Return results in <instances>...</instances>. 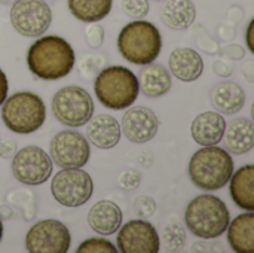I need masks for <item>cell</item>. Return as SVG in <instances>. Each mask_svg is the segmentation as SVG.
<instances>
[{"mask_svg":"<svg viewBox=\"0 0 254 253\" xmlns=\"http://www.w3.org/2000/svg\"><path fill=\"white\" fill-rule=\"evenodd\" d=\"M74 51L60 36H43L31 43L27 51L30 72L43 81H58L67 76L74 67Z\"/></svg>","mask_w":254,"mask_h":253,"instance_id":"cell-1","label":"cell"},{"mask_svg":"<svg viewBox=\"0 0 254 253\" xmlns=\"http://www.w3.org/2000/svg\"><path fill=\"white\" fill-rule=\"evenodd\" d=\"M189 177L192 183L202 191L222 189L234 173V160L231 154L217 146H202L189 161Z\"/></svg>","mask_w":254,"mask_h":253,"instance_id":"cell-2","label":"cell"},{"mask_svg":"<svg viewBox=\"0 0 254 253\" xmlns=\"http://www.w3.org/2000/svg\"><path fill=\"white\" fill-rule=\"evenodd\" d=\"M185 222L195 237L214 240L226 231L231 222V215L226 204L219 197L201 194L188 204Z\"/></svg>","mask_w":254,"mask_h":253,"instance_id":"cell-3","label":"cell"},{"mask_svg":"<svg viewBox=\"0 0 254 253\" xmlns=\"http://www.w3.org/2000/svg\"><path fill=\"white\" fill-rule=\"evenodd\" d=\"M119 54L129 63L146 66L153 63L162 49V36L158 27L144 19L127 24L118 36Z\"/></svg>","mask_w":254,"mask_h":253,"instance_id":"cell-4","label":"cell"},{"mask_svg":"<svg viewBox=\"0 0 254 253\" xmlns=\"http://www.w3.org/2000/svg\"><path fill=\"white\" fill-rule=\"evenodd\" d=\"M98 101L113 110H122L135 103L140 86L137 76L124 66H109L103 69L94 82Z\"/></svg>","mask_w":254,"mask_h":253,"instance_id":"cell-5","label":"cell"},{"mask_svg":"<svg viewBox=\"0 0 254 253\" xmlns=\"http://www.w3.org/2000/svg\"><path fill=\"white\" fill-rule=\"evenodd\" d=\"M1 107V121L16 134L37 131L46 119V106L40 95L31 91H18L6 97Z\"/></svg>","mask_w":254,"mask_h":253,"instance_id":"cell-6","label":"cell"},{"mask_svg":"<svg viewBox=\"0 0 254 253\" xmlns=\"http://www.w3.org/2000/svg\"><path fill=\"white\" fill-rule=\"evenodd\" d=\"M52 113L65 127H82L94 115L92 97L82 86H64L52 98Z\"/></svg>","mask_w":254,"mask_h":253,"instance_id":"cell-7","label":"cell"},{"mask_svg":"<svg viewBox=\"0 0 254 253\" xmlns=\"http://www.w3.org/2000/svg\"><path fill=\"white\" fill-rule=\"evenodd\" d=\"M52 197L64 207H80L92 197V177L82 169H61L51 183Z\"/></svg>","mask_w":254,"mask_h":253,"instance_id":"cell-8","label":"cell"},{"mask_svg":"<svg viewBox=\"0 0 254 253\" xmlns=\"http://www.w3.org/2000/svg\"><path fill=\"white\" fill-rule=\"evenodd\" d=\"M12 27L25 37H39L52 22V10L45 0H15L10 12Z\"/></svg>","mask_w":254,"mask_h":253,"instance_id":"cell-9","label":"cell"},{"mask_svg":"<svg viewBox=\"0 0 254 253\" xmlns=\"http://www.w3.org/2000/svg\"><path fill=\"white\" fill-rule=\"evenodd\" d=\"M12 174L24 185H42L52 174V160L42 148L25 146L13 155Z\"/></svg>","mask_w":254,"mask_h":253,"instance_id":"cell-10","label":"cell"},{"mask_svg":"<svg viewBox=\"0 0 254 253\" xmlns=\"http://www.w3.org/2000/svg\"><path fill=\"white\" fill-rule=\"evenodd\" d=\"M70 231L57 219L36 222L25 236V249L31 253H65L70 249Z\"/></svg>","mask_w":254,"mask_h":253,"instance_id":"cell-11","label":"cell"},{"mask_svg":"<svg viewBox=\"0 0 254 253\" xmlns=\"http://www.w3.org/2000/svg\"><path fill=\"white\" fill-rule=\"evenodd\" d=\"M51 157L61 169H82L91 157L89 142L76 130L60 131L51 140Z\"/></svg>","mask_w":254,"mask_h":253,"instance_id":"cell-12","label":"cell"},{"mask_svg":"<svg viewBox=\"0 0 254 253\" xmlns=\"http://www.w3.org/2000/svg\"><path fill=\"white\" fill-rule=\"evenodd\" d=\"M116 246L121 253H158L161 240L156 228L144 219H132L119 227Z\"/></svg>","mask_w":254,"mask_h":253,"instance_id":"cell-13","label":"cell"},{"mask_svg":"<svg viewBox=\"0 0 254 253\" xmlns=\"http://www.w3.org/2000/svg\"><path fill=\"white\" fill-rule=\"evenodd\" d=\"M159 128V119L153 110L144 106L131 107L124 113L121 131L132 143H146L152 140Z\"/></svg>","mask_w":254,"mask_h":253,"instance_id":"cell-14","label":"cell"},{"mask_svg":"<svg viewBox=\"0 0 254 253\" xmlns=\"http://www.w3.org/2000/svg\"><path fill=\"white\" fill-rule=\"evenodd\" d=\"M88 225L100 236H112L122 225V210L110 200L97 201L88 212Z\"/></svg>","mask_w":254,"mask_h":253,"instance_id":"cell-15","label":"cell"},{"mask_svg":"<svg viewBox=\"0 0 254 253\" xmlns=\"http://www.w3.org/2000/svg\"><path fill=\"white\" fill-rule=\"evenodd\" d=\"M88 142L100 149H112L121 140V125L112 115L100 113L86 122Z\"/></svg>","mask_w":254,"mask_h":253,"instance_id":"cell-16","label":"cell"},{"mask_svg":"<svg viewBox=\"0 0 254 253\" xmlns=\"http://www.w3.org/2000/svg\"><path fill=\"white\" fill-rule=\"evenodd\" d=\"M226 128V121L219 112H204L199 113L190 125L192 139L201 146L217 145L223 139Z\"/></svg>","mask_w":254,"mask_h":253,"instance_id":"cell-17","label":"cell"},{"mask_svg":"<svg viewBox=\"0 0 254 253\" xmlns=\"http://www.w3.org/2000/svg\"><path fill=\"white\" fill-rule=\"evenodd\" d=\"M171 73L182 82H193L204 72L202 57L192 48H176L168 58Z\"/></svg>","mask_w":254,"mask_h":253,"instance_id":"cell-18","label":"cell"},{"mask_svg":"<svg viewBox=\"0 0 254 253\" xmlns=\"http://www.w3.org/2000/svg\"><path fill=\"white\" fill-rule=\"evenodd\" d=\"M137 79L140 91L150 98H156L167 94L173 86L171 73L162 64H146V67L141 69L140 76Z\"/></svg>","mask_w":254,"mask_h":253,"instance_id":"cell-19","label":"cell"},{"mask_svg":"<svg viewBox=\"0 0 254 253\" xmlns=\"http://www.w3.org/2000/svg\"><path fill=\"white\" fill-rule=\"evenodd\" d=\"M229 194L234 203L247 212H254V166L247 164L231 176Z\"/></svg>","mask_w":254,"mask_h":253,"instance_id":"cell-20","label":"cell"},{"mask_svg":"<svg viewBox=\"0 0 254 253\" xmlns=\"http://www.w3.org/2000/svg\"><path fill=\"white\" fill-rule=\"evenodd\" d=\"M159 15L167 27L186 30L195 22L196 6L192 0H164Z\"/></svg>","mask_w":254,"mask_h":253,"instance_id":"cell-21","label":"cell"},{"mask_svg":"<svg viewBox=\"0 0 254 253\" xmlns=\"http://www.w3.org/2000/svg\"><path fill=\"white\" fill-rule=\"evenodd\" d=\"M228 242L234 252H254V213L247 212L238 215L228 225Z\"/></svg>","mask_w":254,"mask_h":253,"instance_id":"cell-22","label":"cell"},{"mask_svg":"<svg viewBox=\"0 0 254 253\" xmlns=\"http://www.w3.org/2000/svg\"><path fill=\"white\" fill-rule=\"evenodd\" d=\"M231 154L243 155L252 151L254 146L253 122L246 118H237L229 125L226 124L223 139Z\"/></svg>","mask_w":254,"mask_h":253,"instance_id":"cell-23","label":"cell"},{"mask_svg":"<svg viewBox=\"0 0 254 253\" xmlns=\"http://www.w3.org/2000/svg\"><path fill=\"white\" fill-rule=\"evenodd\" d=\"M211 104L220 113L234 115L244 107L246 92L235 82H220L211 91Z\"/></svg>","mask_w":254,"mask_h":253,"instance_id":"cell-24","label":"cell"},{"mask_svg":"<svg viewBox=\"0 0 254 253\" xmlns=\"http://www.w3.org/2000/svg\"><path fill=\"white\" fill-rule=\"evenodd\" d=\"M67 6L76 19L82 22H97L110 13L113 0H67Z\"/></svg>","mask_w":254,"mask_h":253,"instance_id":"cell-25","label":"cell"},{"mask_svg":"<svg viewBox=\"0 0 254 253\" xmlns=\"http://www.w3.org/2000/svg\"><path fill=\"white\" fill-rule=\"evenodd\" d=\"M162 243L167 252H179L186 243V231L183 225L177 221L168 222L162 231Z\"/></svg>","mask_w":254,"mask_h":253,"instance_id":"cell-26","label":"cell"},{"mask_svg":"<svg viewBox=\"0 0 254 253\" xmlns=\"http://www.w3.org/2000/svg\"><path fill=\"white\" fill-rule=\"evenodd\" d=\"M77 253H116L118 248L101 237H94V239H88L85 242H82L79 245V248L76 249Z\"/></svg>","mask_w":254,"mask_h":253,"instance_id":"cell-27","label":"cell"},{"mask_svg":"<svg viewBox=\"0 0 254 253\" xmlns=\"http://www.w3.org/2000/svg\"><path fill=\"white\" fill-rule=\"evenodd\" d=\"M121 6H122V10L129 18H134V19L144 18L150 10L149 0H122Z\"/></svg>","mask_w":254,"mask_h":253,"instance_id":"cell-28","label":"cell"},{"mask_svg":"<svg viewBox=\"0 0 254 253\" xmlns=\"http://www.w3.org/2000/svg\"><path fill=\"white\" fill-rule=\"evenodd\" d=\"M193 37L196 39L198 46H199L202 51H205L207 54H211V55L219 54L220 48H219L217 42H216L214 39H211V37L205 33V30H204L202 25H196V27H195V30H193Z\"/></svg>","mask_w":254,"mask_h":253,"instance_id":"cell-29","label":"cell"},{"mask_svg":"<svg viewBox=\"0 0 254 253\" xmlns=\"http://www.w3.org/2000/svg\"><path fill=\"white\" fill-rule=\"evenodd\" d=\"M132 209H134V213L140 219H147V218L153 216V213L156 212V203L153 198H150L147 195H140L138 198H135Z\"/></svg>","mask_w":254,"mask_h":253,"instance_id":"cell-30","label":"cell"},{"mask_svg":"<svg viewBox=\"0 0 254 253\" xmlns=\"http://www.w3.org/2000/svg\"><path fill=\"white\" fill-rule=\"evenodd\" d=\"M119 186L125 191H134L140 186V182H141V176L138 171L135 170H127L124 173H121L119 179Z\"/></svg>","mask_w":254,"mask_h":253,"instance_id":"cell-31","label":"cell"},{"mask_svg":"<svg viewBox=\"0 0 254 253\" xmlns=\"http://www.w3.org/2000/svg\"><path fill=\"white\" fill-rule=\"evenodd\" d=\"M86 42L91 48H100L104 42V28L97 22H91L86 30Z\"/></svg>","mask_w":254,"mask_h":253,"instance_id":"cell-32","label":"cell"},{"mask_svg":"<svg viewBox=\"0 0 254 253\" xmlns=\"http://www.w3.org/2000/svg\"><path fill=\"white\" fill-rule=\"evenodd\" d=\"M213 69H214V73L219 75V76H222V78H228V76H231L232 72H234L232 64H231L228 60H225V58H223V60H219V61H214Z\"/></svg>","mask_w":254,"mask_h":253,"instance_id":"cell-33","label":"cell"},{"mask_svg":"<svg viewBox=\"0 0 254 253\" xmlns=\"http://www.w3.org/2000/svg\"><path fill=\"white\" fill-rule=\"evenodd\" d=\"M219 52H222V57H225V58H232V60H241V58H244V55H246V51H244L241 46H238V45L226 46V48H223V49L219 51Z\"/></svg>","mask_w":254,"mask_h":253,"instance_id":"cell-34","label":"cell"},{"mask_svg":"<svg viewBox=\"0 0 254 253\" xmlns=\"http://www.w3.org/2000/svg\"><path fill=\"white\" fill-rule=\"evenodd\" d=\"M222 243H202L198 242L193 245V248L190 249L192 252H225V249L222 248Z\"/></svg>","mask_w":254,"mask_h":253,"instance_id":"cell-35","label":"cell"},{"mask_svg":"<svg viewBox=\"0 0 254 253\" xmlns=\"http://www.w3.org/2000/svg\"><path fill=\"white\" fill-rule=\"evenodd\" d=\"M16 152V143L12 139H4L0 142V158H10Z\"/></svg>","mask_w":254,"mask_h":253,"instance_id":"cell-36","label":"cell"},{"mask_svg":"<svg viewBox=\"0 0 254 253\" xmlns=\"http://www.w3.org/2000/svg\"><path fill=\"white\" fill-rule=\"evenodd\" d=\"M7 88H9V85H7V78H6L4 72L0 69V106L3 104V101H4L6 97H7Z\"/></svg>","mask_w":254,"mask_h":253,"instance_id":"cell-37","label":"cell"},{"mask_svg":"<svg viewBox=\"0 0 254 253\" xmlns=\"http://www.w3.org/2000/svg\"><path fill=\"white\" fill-rule=\"evenodd\" d=\"M253 27H254V19L250 21V24H249V27H247V46H249V49L254 52V45H253V39H252V36H253Z\"/></svg>","mask_w":254,"mask_h":253,"instance_id":"cell-38","label":"cell"},{"mask_svg":"<svg viewBox=\"0 0 254 253\" xmlns=\"http://www.w3.org/2000/svg\"><path fill=\"white\" fill-rule=\"evenodd\" d=\"M15 0H0V3H3V4H10V3H13Z\"/></svg>","mask_w":254,"mask_h":253,"instance_id":"cell-39","label":"cell"},{"mask_svg":"<svg viewBox=\"0 0 254 253\" xmlns=\"http://www.w3.org/2000/svg\"><path fill=\"white\" fill-rule=\"evenodd\" d=\"M1 237H3V225H1V221H0V242H1Z\"/></svg>","mask_w":254,"mask_h":253,"instance_id":"cell-40","label":"cell"},{"mask_svg":"<svg viewBox=\"0 0 254 253\" xmlns=\"http://www.w3.org/2000/svg\"><path fill=\"white\" fill-rule=\"evenodd\" d=\"M155 1H159V0H155Z\"/></svg>","mask_w":254,"mask_h":253,"instance_id":"cell-41","label":"cell"}]
</instances>
